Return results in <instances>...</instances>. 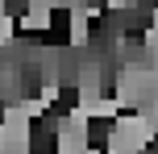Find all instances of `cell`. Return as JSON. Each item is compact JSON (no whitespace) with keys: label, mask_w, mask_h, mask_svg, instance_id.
I'll return each mask as SVG.
<instances>
[{"label":"cell","mask_w":158,"mask_h":154,"mask_svg":"<svg viewBox=\"0 0 158 154\" xmlns=\"http://www.w3.org/2000/svg\"><path fill=\"white\" fill-rule=\"evenodd\" d=\"M54 154H87L92 150V117L79 104H71V113H58V129L50 142Z\"/></svg>","instance_id":"cell-1"},{"label":"cell","mask_w":158,"mask_h":154,"mask_svg":"<svg viewBox=\"0 0 158 154\" xmlns=\"http://www.w3.org/2000/svg\"><path fill=\"white\" fill-rule=\"evenodd\" d=\"M142 42H146V46L158 54V4L150 8V21H146V29H142Z\"/></svg>","instance_id":"cell-2"}]
</instances>
